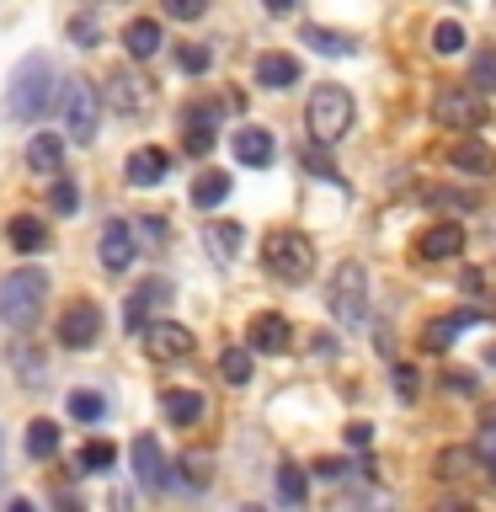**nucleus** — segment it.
I'll return each mask as SVG.
<instances>
[{"label":"nucleus","mask_w":496,"mask_h":512,"mask_svg":"<svg viewBox=\"0 0 496 512\" xmlns=\"http://www.w3.org/2000/svg\"><path fill=\"white\" fill-rule=\"evenodd\" d=\"M54 96H59V75H54V64H48L43 54H32L16 64V75H11V112L22 123H38L48 107H54Z\"/></svg>","instance_id":"obj_1"},{"label":"nucleus","mask_w":496,"mask_h":512,"mask_svg":"<svg viewBox=\"0 0 496 512\" xmlns=\"http://www.w3.org/2000/svg\"><path fill=\"white\" fill-rule=\"evenodd\" d=\"M43 299H48V272H38V267H16L0 278V320H6L11 331L38 326Z\"/></svg>","instance_id":"obj_2"},{"label":"nucleus","mask_w":496,"mask_h":512,"mask_svg":"<svg viewBox=\"0 0 496 512\" xmlns=\"http://www.w3.org/2000/svg\"><path fill=\"white\" fill-rule=\"evenodd\" d=\"M358 118V107H352V91L347 86H315L310 91V107H304V128H310L315 144H336L352 128Z\"/></svg>","instance_id":"obj_3"},{"label":"nucleus","mask_w":496,"mask_h":512,"mask_svg":"<svg viewBox=\"0 0 496 512\" xmlns=\"http://www.w3.org/2000/svg\"><path fill=\"white\" fill-rule=\"evenodd\" d=\"M262 262L278 283H304L315 272V240L304 230H272L262 246Z\"/></svg>","instance_id":"obj_4"},{"label":"nucleus","mask_w":496,"mask_h":512,"mask_svg":"<svg viewBox=\"0 0 496 512\" xmlns=\"http://www.w3.org/2000/svg\"><path fill=\"white\" fill-rule=\"evenodd\" d=\"M64 107V139L70 144H96V128H102V96H96L91 80H64V91L54 96Z\"/></svg>","instance_id":"obj_5"},{"label":"nucleus","mask_w":496,"mask_h":512,"mask_svg":"<svg viewBox=\"0 0 496 512\" xmlns=\"http://www.w3.org/2000/svg\"><path fill=\"white\" fill-rule=\"evenodd\" d=\"M326 304H331V315L342 320V326H363V320H368V272H363V262H342V267H336Z\"/></svg>","instance_id":"obj_6"},{"label":"nucleus","mask_w":496,"mask_h":512,"mask_svg":"<svg viewBox=\"0 0 496 512\" xmlns=\"http://www.w3.org/2000/svg\"><path fill=\"white\" fill-rule=\"evenodd\" d=\"M432 118L443 128H480L486 123V96H480V86H443L432 96Z\"/></svg>","instance_id":"obj_7"},{"label":"nucleus","mask_w":496,"mask_h":512,"mask_svg":"<svg viewBox=\"0 0 496 512\" xmlns=\"http://www.w3.org/2000/svg\"><path fill=\"white\" fill-rule=\"evenodd\" d=\"M102 342V310H96L91 299H75V304H64L59 310V347H70V352H86Z\"/></svg>","instance_id":"obj_8"},{"label":"nucleus","mask_w":496,"mask_h":512,"mask_svg":"<svg viewBox=\"0 0 496 512\" xmlns=\"http://www.w3.org/2000/svg\"><path fill=\"white\" fill-rule=\"evenodd\" d=\"M102 102L112 107V112H123V118H134V112H144L150 107V80H139L134 70H112L107 80H102Z\"/></svg>","instance_id":"obj_9"},{"label":"nucleus","mask_w":496,"mask_h":512,"mask_svg":"<svg viewBox=\"0 0 496 512\" xmlns=\"http://www.w3.org/2000/svg\"><path fill=\"white\" fill-rule=\"evenodd\" d=\"M139 331H144V352H150L155 363L192 358V331L176 326V320H150V326H139Z\"/></svg>","instance_id":"obj_10"},{"label":"nucleus","mask_w":496,"mask_h":512,"mask_svg":"<svg viewBox=\"0 0 496 512\" xmlns=\"http://www.w3.org/2000/svg\"><path fill=\"white\" fill-rule=\"evenodd\" d=\"M134 256H139L134 230H128L123 219H107L102 235H96V262H102L107 272H128V262H134Z\"/></svg>","instance_id":"obj_11"},{"label":"nucleus","mask_w":496,"mask_h":512,"mask_svg":"<svg viewBox=\"0 0 496 512\" xmlns=\"http://www.w3.org/2000/svg\"><path fill=\"white\" fill-rule=\"evenodd\" d=\"M288 342H294V326H288L283 315H272V310H262V315H251V326H246V347L251 352H288Z\"/></svg>","instance_id":"obj_12"},{"label":"nucleus","mask_w":496,"mask_h":512,"mask_svg":"<svg viewBox=\"0 0 496 512\" xmlns=\"http://www.w3.org/2000/svg\"><path fill=\"white\" fill-rule=\"evenodd\" d=\"M416 262H448V256H459L464 251V230H459V224H427V230L422 235H416Z\"/></svg>","instance_id":"obj_13"},{"label":"nucleus","mask_w":496,"mask_h":512,"mask_svg":"<svg viewBox=\"0 0 496 512\" xmlns=\"http://www.w3.org/2000/svg\"><path fill=\"white\" fill-rule=\"evenodd\" d=\"M448 166L464 171V176H496V150L486 139H475V134H464L448 144Z\"/></svg>","instance_id":"obj_14"},{"label":"nucleus","mask_w":496,"mask_h":512,"mask_svg":"<svg viewBox=\"0 0 496 512\" xmlns=\"http://www.w3.org/2000/svg\"><path fill=\"white\" fill-rule=\"evenodd\" d=\"M480 320H486V310H454V315L427 320V326H422V347H427V352H448V347H454V336L470 331V326H480Z\"/></svg>","instance_id":"obj_15"},{"label":"nucleus","mask_w":496,"mask_h":512,"mask_svg":"<svg viewBox=\"0 0 496 512\" xmlns=\"http://www.w3.org/2000/svg\"><path fill=\"white\" fill-rule=\"evenodd\" d=\"M128 459H134V475H139V486H166V454H160V438H150V432H144V438H134V448H128Z\"/></svg>","instance_id":"obj_16"},{"label":"nucleus","mask_w":496,"mask_h":512,"mask_svg":"<svg viewBox=\"0 0 496 512\" xmlns=\"http://www.w3.org/2000/svg\"><path fill=\"white\" fill-rule=\"evenodd\" d=\"M166 166H171L166 150H160V144H144V150H134V155L123 160V176H128L134 187H155L160 176H166Z\"/></svg>","instance_id":"obj_17"},{"label":"nucleus","mask_w":496,"mask_h":512,"mask_svg":"<svg viewBox=\"0 0 496 512\" xmlns=\"http://www.w3.org/2000/svg\"><path fill=\"white\" fill-rule=\"evenodd\" d=\"M278 144H272L267 128H235V160L240 166H272Z\"/></svg>","instance_id":"obj_18"},{"label":"nucleus","mask_w":496,"mask_h":512,"mask_svg":"<svg viewBox=\"0 0 496 512\" xmlns=\"http://www.w3.org/2000/svg\"><path fill=\"white\" fill-rule=\"evenodd\" d=\"M182 144H187V155H208V150H214V107L182 112Z\"/></svg>","instance_id":"obj_19"},{"label":"nucleus","mask_w":496,"mask_h":512,"mask_svg":"<svg viewBox=\"0 0 496 512\" xmlns=\"http://www.w3.org/2000/svg\"><path fill=\"white\" fill-rule=\"evenodd\" d=\"M294 80H299V59L294 54H262V59H256V86L288 91Z\"/></svg>","instance_id":"obj_20"},{"label":"nucleus","mask_w":496,"mask_h":512,"mask_svg":"<svg viewBox=\"0 0 496 512\" xmlns=\"http://www.w3.org/2000/svg\"><path fill=\"white\" fill-rule=\"evenodd\" d=\"M166 294H171V288L160 283V278H155V283H139L134 294H128V304H123V326H128V331L139 336V326H144V315H150V310H155V304L166 299Z\"/></svg>","instance_id":"obj_21"},{"label":"nucleus","mask_w":496,"mask_h":512,"mask_svg":"<svg viewBox=\"0 0 496 512\" xmlns=\"http://www.w3.org/2000/svg\"><path fill=\"white\" fill-rule=\"evenodd\" d=\"M160 43H166V38H160V22H155V16H134V22L123 27V48H128L134 59L160 54Z\"/></svg>","instance_id":"obj_22"},{"label":"nucleus","mask_w":496,"mask_h":512,"mask_svg":"<svg viewBox=\"0 0 496 512\" xmlns=\"http://www.w3.org/2000/svg\"><path fill=\"white\" fill-rule=\"evenodd\" d=\"M240 240H246V230H240L235 219H214L203 230V246H208V256H214V262H230V256L240 251Z\"/></svg>","instance_id":"obj_23"},{"label":"nucleus","mask_w":496,"mask_h":512,"mask_svg":"<svg viewBox=\"0 0 496 512\" xmlns=\"http://www.w3.org/2000/svg\"><path fill=\"white\" fill-rule=\"evenodd\" d=\"M160 411H166V422L192 427L203 416V395L198 390H166V395H160Z\"/></svg>","instance_id":"obj_24"},{"label":"nucleus","mask_w":496,"mask_h":512,"mask_svg":"<svg viewBox=\"0 0 496 512\" xmlns=\"http://www.w3.org/2000/svg\"><path fill=\"white\" fill-rule=\"evenodd\" d=\"M27 166L43 171V176L64 171V139H59V134H38V139L27 144Z\"/></svg>","instance_id":"obj_25"},{"label":"nucleus","mask_w":496,"mask_h":512,"mask_svg":"<svg viewBox=\"0 0 496 512\" xmlns=\"http://www.w3.org/2000/svg\"><path fill=\"white\" fill-rule=\"evenodd\" d=\"M304 43L315 48V54H326V59H347V54H358V43L347 38V32H331V27H304Z\"/></svg>","instance_id":"obj_26"},{"label":"nucleus","mask_w":496,"mask_h":512,"mask_svg":"<svg viewBox=\"0 0 496 512\" xmlns=\"http://www.w3.org/2000/svg\"><path fill=\"white\" fill-rule=\"evenodd\" d=\"M416 198H422L427 208H459V214H475L480 198L464 187H416Z\"/></svg>","instance_id":"obj_27"},{"label":"nucleus","mask_w":496,"mask_h":512,"mask_svg":"<svg viewBox=\"0 0 496 512\" xmlns=\"http://www.w3.org/2000/svg\"><path fill=\"white\" fill-rule=\"evenodd\" d=\"M6 235H11V246H16V251H43V246H48V224H43V219H32V214H16Z\"/></svg>","instance_id":"obj_28"},{"label":"nucleus","mask_w":496,"mask_h":512,"mask_svg":"<svg viewBox=\"0 0 496 512\" xmlns=\"http://www.w3.org/2000/svg\"><path fill=\"white\" fill-rule=\"evenodd\" d=\"M230 198V171H203L198 182H192V203L198 208H219Z\"/></svg>","instance_id":"obj_29"},{"label":"nucleus","mask_w":496,"mask_h":512,"mask_svg":"<svg viewBox=\"0 0 496 512\" xmlns=\"http://www.w3.org/2000/svg\"><path fill=\"white\" fill-rule=\"evenodd\" d=\"M75 464H80V475H102V470H112V464H118V448H112L107 438H91V443L75 454Z\"/></svg>","instance_id":"obj_30"},{"label":"nucleus","mask_w":496,"mask_h":512,"mask_svg":"<svg viewBox=\"0 0 496 512\" xmlns=\"http://www.w3.org/2000/svg\"><path fill=\"white\" fill-rule=\"evenodd\" d=\"M27 454H32V459H54V454H59V422L38 416V422L27 427Z\"/></svg>","instance_id":"obj_31"},{"label":"nucleus","mask_w":496,"mask_h":512,"mask_svg":"<svg viewBox=\"0 0 496 512\" xmlns=\"http://www.w3.org/2000/svg\"><path fill=\"white\" fill-rule=\"evenodd\" d=\"M251 358H256L251 347H224V358H219V374L230 379V384H251Z\"/></svg>","instance_id":"obj_32"},{"label":"nucleus","mask_w":496,"mask_h":512,"mask_svg":"<svg viewBox=\"0 0 496 512\" xmlns=\"http://www.w3.org/2000/svg\"><path fill=\"white\" fill-rule=\"evenodd\" d=\"M70 416H75V422H102V416H107V400L96 395V390H75V395H70Z\"/></svg>","instance_id":"obj_33"},{"label":"nucleus","mask_w":496,"mask_h":512,"mask_svg":"<svg viewBox=\"0 0 496 512\" xmlns=\"http://www.w3.org/2000/svg\"><path fill=\"white\" fill-rule=\"evenodd\" d=\"M304 491H310V480H304V470H294V464H283L278 470V496L288 507H299L304 502Z\"/></svg>","instance_id":"obj_34"},{"label":"nucleus","mask_w":496,"mask_h":512,"mask_svg":"<svg viewBox=\"0 0 496 512\" xmlns=\"http://www.w3.org/2000/svg\"><path fill=\"white\" fill-rule=\"evenodd\" d=\"M470 464H475V448H443V454H438V475L443 480H459Z\"/></svg>","instance_id":"obj_35"},{"label":"nucleus","mask_w":496,"mask_h":512,"mask_svg":"<svg viewBox=\"0 0 496 512\" xmlns=\"http://www.w3.org/2000/svg\"><path fill=\"white\" fill-rule=\"evenodd\" d=\"M475 80L470 86H480V91H496V48H475Z\"/></svg>","instance_id":"obj_36"},{"label":"nucleus","mask_w":496,"mask_h":512,"mask_svg":"<svg viewBox=\"0 0 496 512\" xmlns=\"http://www.w3.org/2000/svg\"><path fill=\"white\" fill-rule=\"evenodd\" d=\"M70 43L75 48H96L102 43V22H96V16H70Z\"/></svg>","instance_id":"obj_37"},{"label":"nucleus","mask_w":496,"mask_h":512,"mask_svg":"<svg viewBox=\"0 0 496 512\" xmlns=\"http://www.w3.org/2000/svg\"><path fill=\"white\" fill-rule=\"evenodd\" d=\"M432 48H438V54H459V48H464V27L459 22H438V27H432Z\"/></svg>","instance_id":"obj_38"},{"label":"nucleus","mask_w":496,"mask_h":512,"mask_svg":"<svg viewBox=\"0 0 496 512\" xmlns=\"http://www.w3.org/2000/svg\"><path fill=\"white\" fill-rule=\"evenodd\" d=\"M176 64H182L187 75H203L208 64H214V54H208L203 43H182V54H176Z\"/></svg>","instance_id":"obj_39"},{"label":"nucleus","mask_w":496,"mask_h":512,"mask_svg":"<svg viewBox=\"0 0 496 512\" xmlns=\"http://www.w3.org/2000/svg\"><path fill=\"white\" fill-rule=\"evenodd\" d=\"M160 11H166L171 22H198L208 11V0H160Z\"/></svg>","instance_id":"obj_40"},{"label":"nucleus","mask_w":496,"mask_h":512,"mask_svg":"<svg viewBox=\"0 0 496 512\" xmlns=\"http://www.w3.org/2000/svg\"><path fill=\"white\" fill-rule=\"evenodd\" d=\"M475 459L486 464V475L496 480V427H480V438H475Z\"/></svg>","instance_id":"obj_41"},{"label":"nucleus","mask_w":496,"mask_h":512,"mask_svg":"<svg viewBox=\"0 0 496 512\" xmlns=\"http://www.w3.org/2000/svg\"><path fill=\"white\" fill-rule=\"evenodd\" d=\"M443 384H448V395H475V374H470V368H448Z\"/></svg>","instance_id":"obj_42"},{"label":"nucleus","mask_w":496,"mask_h":512,"mask_svg":"<svg viewBox=\"0 0 496 512\" xmlns=\"http://www.w3.org/2000/svg\"><path fill=\"white\" fill-rule=\"evenodd\" d=\"M75 203H80L75 182H64V176H59V182H54V208H59V214H75Z\"/></svg>","instance_id":"obj_43"},{"label":"nucleus","mask_w":496,"mask_h":512,"mask_svg":"<svg viewBox=\"0 0 496 512\" xmlns=\"http://www.w3.org/2000/svg\"><path fill=\"white\" fill-rule=\"evenodd\" d=\"M304 166H310L315 176H326V182H336V166H331V160L315 150V144H310V150H304Z\"/></svg>","instance_id":"obj_44"},{"label":"nucleus","mask_w":496,"mask_h":512,"mask_svg":"<svg viewBox=\"0 0 496 512\" xmlns=\"http://www.w3.org/2000/svg\"><path fill=\"white\" fill-rule=\"evenodd\" d=\"M347 470H352L347 459H320V464H315V475H320V480H342Z\"/></svg>","instance_id":"obj_45"},{"label":"nucleus","mask_w":496,"mask_h":512,"mask_svg":"<svg viewBox=\"0 0 496 512\" xmlns=\"http://www.w3.org/2000/svg\"><path fill=\"white\" fill-rule=\"evenodd\" d=\"M395 390H400V400H416V374H411L406 363L395 368Z\"/></svg>","instance_id":"obj_46"},{"label":"nucleus","mask_w":496,"mask_h":512,"mask_svg":"<svg viewBox=\"0 0 496 512\" xmlns=\"http://www.w3.org/2000/svg\"><path fill=\"white\" fill-rule=\"evenodd\" d=\"M347 443H352V448H368V443H374V427H368V422H352V427H347Z\"/></svg>","instance_id":"obj_47"},{"label":"nucleus","mask_w":496,"mask_h":512,"mask_svg":"<svg viewBox=\"0 0 496 512\" xmlns=\"http://www.w3.org/2000/svg\"><path fill=\"white\" fill-rule=\"evenodd\" d=\"M459 288H464V294H480V288H486V278H480V272L470 267V272H464V278H459Z\"/></svg>","instance_id":"obj_48"},{"label":"nucleus","mask_w":496,"mask_h":512,"mask_svg":"<svg viewBox=\"0 0 496 512\" xmlns=\"http://www.w3.org/2000/svg\"><path fill=\"white\" fill-rule=\"evenodd\" d=\"M262 6H267L272 16H288V11H294V6H299V0H262Z\"/></svg>","instance_id":"obj_49"}]
</instances>
